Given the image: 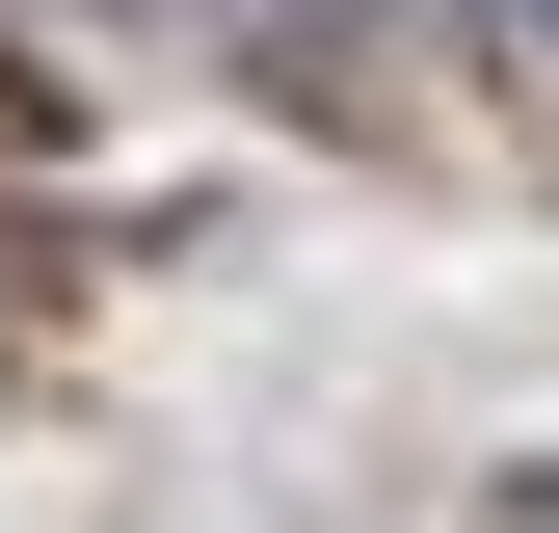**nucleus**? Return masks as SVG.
<instances>
[{
  "label": "nucleus",
  "instance_id": "obj_1",
  "mask_svg": "<svg viewBox=\"0 0 559 533\" xmlns=\"http://www.w3.org/2000/svg\"><path fill=\"white\" fill-rule=\"evenodd\" d=\"M479 27H507V54H533V81H559V0H479Z\"/></svg>",
  "mask_w": 559,
  "mask_h": 533
},
{
  "label": "nucleus",
  "instance_id": "obj_2",
  "mask_svg": "<svg viewBox=\"0 0 559 533\" xmlns=\"http://www.w3.org/2000/svg\"><path fill=\"white\" fill-rule=\"evenodd\" d=\"M507 507H533V533H559V453H533V481H507Z\"/></svg>",
  "mask_w": 559,
  "mask_h": 533
}]
</instances>
